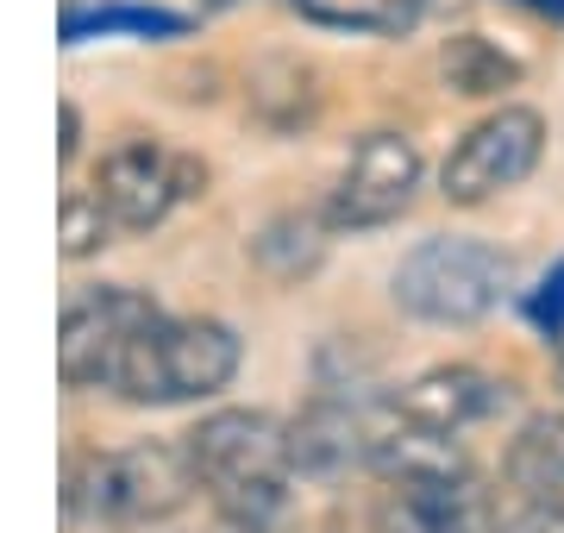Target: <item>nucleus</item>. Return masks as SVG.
I'll return each mask as SVG.
<instances>
[{"instance_id": "13", "label": "nucleus", "mask_w": 564, "mask_h": 533, "mask_svg": "<svg viewBox=\"0 0 564 533\" xmlns=\"http://www.w3.org/2000/svg\"><path fill=\"white\" fill-rule=\"evenodd\" d=\"M440 69H445V88L464 95V101H489V95H508V88L521 83V63L508 57L496 39H484V32H458V39H445Z\"/></svg>"}, {"instance_id": "18", "label": "nucleus", "mask_w": 564, "mask_h": 533, "mask_svg": "<svg viewBox=\"0 0 564 533\" xmlns=\"http://www.w3.org/2000/svg\"><path fill=\"white\" fill-rule=\"evenodd\" d=\"M527 314H533V327H540L545 339H552V333L564 327V264L540 276V289L527 295Z\"/></svg>"}, {"instance_id": "7", "label": "nucleus", "mask_w": 564, "mask_h": 533, "mask_svg": "<svg viewBox=\"0 0 564 533\" xmlns=\"http://www.w3.org/2000/svg\"><path fill=\"white\" fill-rule=\"evenodd\" d=\"M202 183H207L202 157L170 151V144H158V139H126V144H113V151L101 157L95 195L107 202L113 226L144 232V226L170 220V207H176V202L202 195Z\"/></svg>"}, {"instance_id": "10", "label": "nucleus", "mask_w": 564, "mask_h": 533, "mask_svg": "<svg viewBox=\"0 0 564 533\" xmlns=\"http://www.w3.org/2000/svg\"><path fill=\"white\" fill-rule=\"evenodd\" d=\"M502 409H508V383H496V377H484V370H470V365L426 370V377H414V383L389 402L395 421L426 427V433H464V427H477V421H489V414H502Z\"/></svg>"}, {"instance_id": "14", "label": "nucleus", "mask_w": 564, "mask_h": 533, "mask_svg": "<svg viewBox=\"0 0 564 533\" xmlns=\"http://www.w3.org/2000/svg\"><path fill=\"white\" fill-rule=\"evenodd\" d=\"M295 13L326 32H370V39H402L426 13V0H295Z\"/></svg>"}, {"instance_id": "2", "label": "nucleus", "mask_w": 564, "mask_h": 533, "mask_svg": "<svg viewBox=\"0 0 564 533\" xmlns=\"http://www.w3.org/2000/svg\"><path fill=\"white\" fill-rule=\"evenodd\" d=\"M202 490L188 446H126V452H88L63 477V514L95 521V527H144L176 514Z\"/></svg>"}, {"instance_id": "21", "label": "nucleus", "mask_w": 564, "mask_h": 533, "mask_svg": "<svg viewBox=\"0 0 564 533\" xmlns=\"http://www.w3.org/2000/svg\"><path fill=\"white\" fill-rule=\"evenodd\" d=\"M527 7H540V13H552V20H564V0H527Z\"/></svg>"}, {"instance_id": "9", "label": "nucleus", "mask_w": 564, "mask_h": 533, "mask_svg": "<svg viewBox=\"0 0 564 533\" xmlns=\"http://www.w3.org/2000/svg\"><path fill=\"white\" fill-rule=\"evenodd\" d=\"M377 533H502V509L477 477H421V483H383L377 496Z\"/></svg>"}, {"instance_id": "16", "label": "nucleus", "mask_w": 564, "mask_h": 533, "mask_svg": "<svg viewBox=\"0 0 564 533\" xmlns=\"http://www.w3.org/2000/svg\"><path fill=\"white\" fill-rule=\"evenodd\" d=\"M82 32H139V39H151V32H188V20L163 13V7H95V13H69L63 20V39L69 44Z\"/></svg>"}, {"instance_id": "3", "label": "nucleus", "mask_w": 564, "mask_h": 533, "mask_svg": "<svg viewBox=\"0 0 564 533\" xmlns=\"http://www.w3.org/2000/svg\"><path fill=\"white\" fill-rule=\"evenodd\" d=\"M232 377H239V333L226 327V320H202V314L170 320L163 314L158 327L132 346L113 390L126 402L170 409V402H207V395H220Z\"/></svg>"}, {"instance_id": "11", "label": "nucleus", "mask_w": 564, "mask_h": 533, "mask_svg": "<svg viewBox=\"0 0 564 533\" xmlns=\"http://www.w3.org/2000/svg\"><path fill=\"white\" fill-rule=\"evenodd\" d=\"M377 439H383V427H370L358 402L321 395V402H307V409L289 421V465L302 477H339V471H351L358 458H370Z\"/></svg>"}, {"instance_id": "4", "label": "nucleus", "mask_w": 564, "mask_h": 533, "mask_svg": "<svg viewBox=\"0 0 564 533\" xmlns=\"http://www.w3.org/2000/svg\"><path fill=\"white\" fill-rule=\"evenodd\" d=\"M508 283H514L508 251L484 246V239H426L395 270V302L433 327H470L502 308Z\"/></svg>"}, {"instance_id": "5", "label": "nucleus", "mask_w": 564, "mask_h": 533, "mask_svg": "<svg viewBox=\"0 0 564 533\" xmlns=\"http://www.w3.org/2000/svg\"><path fill=\"white\" fill-rule=\"evenodd\" d=\"M163 314L151 295L139 289H88L82 302L63 308V333H57V377L69 390H95V383H120V365L132 358L144 333L158 327Z\"/></svg>"}, {"instance_id": "15", "label": "nucleus", "mask_w": 564, "mask_h": 533, "mask_svg": "<svg viewBox=\"0 0 564 533\" xmlns=\"http://www.w3.org/2000/svg\"><path fill=\"white\" fill-rule=\"evenodd\" d=\"M258 264L270 270V276H282V283H295L302 270L321 264V226L314 220H276L258 239Z\"/></svg>"}, {"instance_id": "17", "label": "nucleus", "mask_w": 564, "mask_h": 533, "mask_svg": "<svg viewBox=\"0 0 564 533\" xmlns=\"http://www.w3.org/2000/svg\"><path fill=\"white\" fill-rule=\"evenodd\" d=\"M113 232V214L95 188H69L63 195V258H95Z\"/></svg>"}, {"instance_id": "12", "label": "nucleus", "mask_w": 564, "mask_h": 533, "mask_svg": "<svg viewBox=\"0 0 564 533\" xmlns=\"http://www.w3.org/2000/svg\"><path fill=\"white\" fill-rule=\"evenodd\" d=\"M508 490L527 509H564V414H540L521 427L508 446Z\"/></svg>"}, {"instance_id": "19", "label": "nucleus", "mask_w": 564, "mask_h": 533, "mask_svg": "<svg viewBox=\"0 0 564 533\" xmlns=\"http://www.w3.org/2000/svg\"><path fill=\"white\" fill-rule=\"evenodd\" d=\"M508 533H564V509H527Z\"/></svg>"}, {"instance_id": "1", "label": "nucleus", "mask_w": 564, "mask_h": 533, "mask_svg": "<svg viewBox=\"0 0 564 533\" xmlns=\"http://www.w3.org/2000/svg\"><path fill=\"white\" fill-rule=\"evenodd\" d=\"M195 458L202 490L214 496L226 527L239 533H270L289 509V427H276L258 409H220L182 439Z\"/></svg>"}, {"instance_id": "20", "label": "nucleus", "mask_w": 564, "mask_h": 533, "mask_svg": "<svg viewBox=\"0 0 564 533\" xmlns=\"http://www.w3.org/2000/svg\"><path fill=\"white\" fill-rule=\"evenodd\" d=\"M57 120H63L57 157H63V164H69V157H76V151H82V113H76V107H69V101H63V113H57Z\"/></svg>"}, {"instance_id": "6", "label": "nucleus", "mask_w": 564, "mask_h": 533, "mask_svg": "<svg viewBox=\"0 0 564 533\" xmlns=\"http://www.w3.org/2000/svg\"><path fill=\"white\" fill-rule=\"evenodd\" d=\"M545 151V120L533 107H496L489 120H477L452 144V157L440 170V195L452 207H484L508 188H521L540 170Z\"/></svg>"}, {"instance_id": "8", "label": "nucleus", "mask_w": 564, "mask_h": 533, "mask_svg": "<svg viewBox=\"0 0 564 533\" xmlns=\"http://www.w3.org/2000/svg\"><path fill=\"white\" fill-rule=\"evenodd\" d=\"M421 188V151L408 132H364L345 157L333 202H326V226L333 232H370V226L402 220L408 202Z\"/></svg>"}]
</instances>
